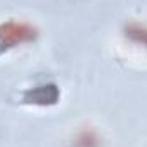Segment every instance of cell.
<instances>
[{"label":"cell","mask_w":147,"mask_h":147,"mask_svg":"<svg viewBox=\"0 0 147 147\" xmlns=\"http://www.w3.org/2000/svg\"><path fill=\"white\" fill-rule=\"evenodd\" d=\"M36 38V29L24 22H5L0 24V50L14 48L16 45L33 41Z\"/></svg>","instance_id":"cell-1"},{"label":"cell","mask_w":147,"mask_h":147,"mask_svg":"<svg viewBox=\"0 0 147 147\" xmlns=\"http://www.w3.org/2000/svg\"><path fill=\"white\" fill-rule=\"evenodd\" d=\"M58 99V91L55 86H39L28 92V101L36 105H51Z\"/></svg>","instance_id":"cell-2"},{"label":"cell","mask_w":147,"mask_h":147,"mask_svg":"<svg viewBox=\"0 0 147 147\" xmlns=\"http://www.w3.org/2000/svg\"><path fill=\"white\" fill-rule=\"evenodd\" d=\"M127 31H128V36L132 38L134 41L142 43L144 46H147V28H144V26H137V24H132Z\"/></svg>","instance_id":"cell-3"},{"label":"cell","mask_w":147,"mask_h":147,"mask_svg":"<svg viewBox=\"0 0 147 147\" xmlns=\"http://www.w3.org/2000/svg\"><path fill=\"white\" fill-rule=\"evenodd\" d=\"M79 144H80V146H84V147H96V137H94L91 132H86V134H82V135H80Z\"/></svg>","instance_id":"cell-4"}]
</instances>
